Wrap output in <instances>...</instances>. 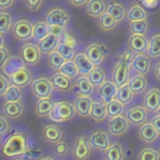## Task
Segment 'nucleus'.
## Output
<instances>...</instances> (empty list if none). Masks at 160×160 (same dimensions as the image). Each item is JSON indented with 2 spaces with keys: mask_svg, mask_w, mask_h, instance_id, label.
Returning a JSON list of instances; mask_svg holds the SVG:
<instances>
[{
  "mask_svg": "<svg viewBox=\"0 0 160 160\" xmlns=\"http://www.w3.org/2000/svg\"><path fill=\"white\" fill-rule=\"evenodd\" d=\"M29 149V138L27 134L23 132H14L6 138L1 147V155L7 158H17L27 155Z\"/></svg>",
  "mask_w": 160,
  "mask_h": 160,
  "instance_id": "nucleus-1",
  "label": "nucleus"
},
{
  "mask_svg": "<svg viewBox=\"0 0 160 160\" xmlns=\"http://www.w3.org/2000/svg\"><path fill=\"white\" fill-rule=\"evenodd\" d=\"M132 58H133V52L128 48L118 57L116 64L114 65L113 71H112V80L118 85V87L125 85L128 81Z\"/></svg>",
  "mask_w": 160,
  "mask_h": 160,
  "instance_id": "nucleus-2",
  "label": "nucleus"
},
{
  "mask_svg": "<svg viewBox=\"0 0 160 160\" xmlns=\"http://www.w3.org/2000/svg\"><path fill=\"white\" fill-rule=\"evenodd\" d=\"M77 114L73 103L69 101H58L55 102L52 111L47 118L56 123H64L71 121Z\"/></svg>",
  "mask_w": 160,
  "mask_h": 160,
  "instance_id": "nucleus-3",
  "label": "nucleus"
},
{
  "mask_svg": "<svg viewBox=\"0 0 160 160\" xmlns=\"http://www.w3.org/2000/svg\"><path fill=\"white\" fill-rule=\"evenodd\" d=\"M42 51L38 45L34 43L25 42L19 49V55L23 59V62L30 66H35L42 59Z\"/></svg>",
  "mask_w": 160,
  "mask_h": 160,
  "instance_id": "nucleus-4",
  "label": "nucleus"
},
{
  "mask_svg": "<svg viewBox=\"0 0 160 160\" xmlns=\"http://www.w3.org/2000/svg\"><path fill=\"white\" fill-rule=\"evenodd\" d=\"M92 146L89 142V137L85 135L78 136L71 147V156L73 159L86 160L91 156Z\"/></svg>",
  "mask_w": 160,
  "mask_h": 160,
  "instance_id": "nucleus-5",
  "label": "nucleus"
},
{
  "mask_svg": "<svg viewBox=\"0 0 160 160\" xmlns=\"http://www.w3.org/2000/svg\"><path fill=\"white\" fill-rule=\"evenodd\" d=\"M33 25L28 19H20L12 25V34L14 38L20 42H28L33 38Z\"/></svg>",
  "mask_w": 160,
  "mask_h": 160,
  "instance_id": "nucleus-6",
  "label": "nucleus"
},
{
  "mask_svg": "<svg viewBox=\"0 0 160 160\" xmlns=\"http://www.w3.org/2000/svg\"><path fill=\"white\" fill-rule=\"evenodd\" d=\"M86 54L90 58L92 62L96 66H101L107 59L108 55H109V49L104 44L99 42H93L86 48Z\"/></svg>",
  "mask_w": 160,
  "mask_h": 160,
  "instance_id": "nucleus-7",
  "label": "nucleus"
},
{
  "mask_svg": "<svg viewBox=\"0 0 160 160\" xmlns=\"http://www.w3.org/2000/svg\"><path fill=\"white\" fill-rule=\"evenodd\" d=\"M32 92L38 99L40 98H51L53 93L54 86L52 80L47 77H38L34 79L31 83Z\"/></svg>",
  "mask_w": 160,
  "mask_h": 160,
  "instance_id": "nucleus-8",
  "label": "nucleus"
},
{
  "mask_svg": "<svg viewBox=\"0 0 160 160\" xmlns=\"http://www.w3.org/2000/svg\"><path fill=\"white\" fill-rule=\"evenodd\" d=\"M76 46H77V40L68 31H66L62 34V40H60L56 49L62 54L65 59L70 60L73 59V57L76 55Z\"/></svg>",
  "mask_w": 160,
  "mask_h": 160,
  "instance_id": "nucleus-9",
  "label": "nucleus"
},
{
  "mask_svg": "<svg viewBox=\"0 0 160 160\" xmlns=\"http://www.w3.org/2000/svg\"><path fill=\"white\" fill-rule=\"evenodd\" d=\"M108 129H109V133L114 137H122L128 132L129 121L123 114L110 118L108 122Z\"/></svg>",
  "mask_w": 160,
  "mask_h": 160,
  "instance_id": "nucleus-10",
  "label": "nucleus"
},
{
  "mask_svg": "<svg viewBox=\"0 0 160 160\" xmlns=\"http://www.w3.org/2000/svg\"><path fill=\"white\" fill-rule=\"evenodd\" d=\"M89 142L92 148L104 152L108 149V147L111 145V138L104 129H96L90 134Z\"/></svg>",
  "mask_w": 160,
  "mask_h": 160,
  "instance_id": "nucleus-11",
  "label": "nucleus"
},
{
  "mask_svg": "<svg viewBox=\"0 0 160 160\" xmlns=\"http://www.w3.org/2000/svg\"><path fill=\"white\" fill-rule=\"evenodd\" d=\"M150 56L148 54L145 53H136L135 55H133L132 58V68L134 71H136L137 73H142V75L147 76L150 71L151 68V59Z\"/></svg>",
  "mask_w": 160,
  "mask_h": 160,
  "instance_id": "nucleus-12",
  "label": "nucleus"
},
{
  "mask_svg": "<svg viewBox=\"0 0 160 160\" xmlns=\"http://www.w3.org/2000/svg\"><path fill=\"white\" fill-rule=\"evenodd\" d=\"M45 21L48 25L52 24H60L67 25L70 22V16L68 11L60 7H55L51 9L45 16Z\"/></svg>",
  "mask_w": 160,
  "mask_h": 160,
  "instance_id": "nucleus-13",
  "label": "nucleus"
},
{
  "mask_svg": "<svg viewBox=\"0 0 160 160\" xmlns=\"http://www.w3.org/2000/svg\"><path fill=\"white\" fill-rule=\"evenodd\" d=\"M148 112L149 111L144 105H135L125 112V116L131 124L135 125V126H140L145 122H147Z\"/></svg>",
  "mask_w": 160,
  "mask_h": 160,
  "instance_id": "nucleus-14",
  "label": "nucleus"
},
{
  "mask_svg": "<svg viewBox=\"0 0 160 160\" xmlns=\"http://www.w3.org/2000/svg\"><path fill=\"white\" fill-rule=\"evenodd\" d=\"M51 80L54 86V89L58 90L60 92H65V93H68V92L72 91L73 89L72 78L66 76L62 71H57V72L54 73L52 76Z\"/></svg>",
  "mask_w": 160,
  "mask_h": 160,
  "instance_id": "nucleus-15",
  "label": "nucleus"
},
{
  "mask_svg": "<svg viewBox=\"0 0 160 160\" xmlns=\"http://www.w3.org/2000/svg\"><path fill=\"white\" fill-rule=\"evenodd\" d=\"M25 108L22 101H6L2 105L3 115L9 120H19L23 115Z\"/></svg>",
  "mask_w": 160,
  "mask_h": 160,
  "instance_id": "nucleus-16",
  "label": "nucleus"
},
{
  "mask_svg": "<svg viewBox=\"0 0 160 160\" xmlns=\"http://www.w3.org/2000/svg\"><path fill=\"white\" fill-rule=\"evenodd\" d=\"M91 96H86V94H77L73 101V105L77 111V114L81 118H89L90 111H91V105H92Z\"/></svg>",
  "mask_w": 160,
  "mask_h": 160,
  "instance_id": "nucleus-17",
  "label": "nucleus"
},
{
  "mask_svg": "<svg viewBox=\"0 0 160 160\" xmlns=\"http://www.w3.org/2000/svg\"><path fill=\"white\" fill-rule=\"evenodd\" d=\"M10 78V81L13 85H17L21 88L28 87L32 83L33 81V76H32V72L29 68L27 67V65H24L23 67H21L20 69L16 71L13 75Z\"/></svg>",
  "mask_w": 160,
  "mask_h": 160,
  "instance_id": "nucleus-18",
  "label": "nucleus"
},
{
  "mask_svg": "<svg viewBox=\"0 0 160 160\" xmlns=\"http://www.w3.org/2000/svg\"><path fill=\"white\" fill-rule=\"evenodd\" d=\"M160 133L155 128L151 122H145L142 124L138 129V137L142 142L146 144H152L158 139Z\"/></svg>",
  "mask_w": 160,
  "mask_h": 160,
  "instance_id": "nucleus-19",
  "label": "nucleus"
},
{
  "mask_svg": "<svg viewBox=\"0 0 160 160\" xmlns=\"http://www.w3.org/2000/svg\"><path fill=\"white\" fill-rule=\"evenodd\" d=\"M142 105L149 112H157L160 107V89L153 87L145 93Z\"/></svg>",
  "mask_w": 160,
  "mask_h": 160,
  "instance_id": "nucleus-20",
  "label": "nucleus"
},
{
  "mask_svg": "<svg viewBox=\"0 0 160 160\" xmlns=\"http://www.w3.org/2000/svg\"><path fill=\"white\" fill-rule=\"evenodd\" d=\"M118 89V85L114 82L113 80H105L104 82L99 87L98 94L101 100L104 101L105 103H108L116 98Z\"/></svg>",
  "mask_w": 160,
  "mask_h": 160,
  "instance_id": "nucleus-21",
  "label": "nucleus"
},
{
  "mask_svg": "<svg viewBox=\"0 0 160 160\" xmlns=\"http://www.w3.org/2000/svg\"><path fill=\"white\" fill-rule=\"evenodd\" d=\"M149 40L145 34H132L128 38V48L133 52L134 54L136 53H145L147 52Z\"/></svg>",
  "mask_w": 160,
  "mask_h": 160,
  "instance_id": "nucleus-22",
  "label": "nucleus"
},
{
  "mask_svg": "<svg viewBox=\"0 0 160 160\" xmlns=\"http://www.w3.org/2000/svg\"><path fill=\"white\" fill-rule=\"evenodd\" d=\"M62 129L55 124H47L42 129V137L48 144L54 145L62 139Z\"/></svg>",
  "mask_w": 160,
  "mask_h": 160,
  "instance_id": "nucleus-23",
  "label": "nucleus"
},
{
  "mask_svg": "<svg viewBox=\"0 0 160 160\" xmlns=\"http://www.w3.org/2000/svg\"><path fill=\"white\" fill-rule=\"evenodd\" d=\"M127 85L129 86V88L134 92V94H140L148 87V80H147L145 75L136 73L133 77L129 78L128 81H127Z\"/></svg>",
  "mask_w": 160,
  "mask_h": 160,
  "instance_id": "nucleus-24",
  "label": "nucleus"
},
{
  "mask_svg": "<svg viewBox=\"0 0 160 160\" xmlns=\"http://www.w3.org/2000/svg\"><path fill=\"white\" fill-rule=\"evenodd\" d=\"M108 9L105 0H88L86 5V12L91 18H99Z\"/></svg>",
  "mask_w": 160,
  "mask_h": 160,
  "instance_id": "nucleus-25",
  "label": "nucleus"
},
{
  "mask_svg": "<svg viewBox=\"0 0 160 160\" xmlns=\"http://www.w3.org/2000/svg\"><path fill=\"white\" fill-rule=\"evenodd\" d=\"M76 92L78 94H86V96H92L94 93V86L91 83L87 75H80L76 81L75 86Z\"/></svg>",
  "mask_w": 160,
  "mask_h": 160,
  "instance_id": "nucleus-26",
  "label": "nucleus"
},
{
  "mask_svg": "<svg viewBox=\"0 0 160 160\" xmlns=\"http://www.w3.org/2000/svg\"><path fill=\"white\" fill-rule=\"evenodd\" d=\"M96 122H103L108 118V109L107 103L104 101H93L91 105L90 116Z\"/></svg>",
  "mask_w": 160,
  "mask_h": 160,
  "instance_id": "nucleus-27",
  "label": "nucleus"
},
{
  "mask_svg": "<svg viewBox=\"0 0 160 160\" xmlns=\"http://www.w3.org/2000/svg\"><path fill=\"white\" fill-rule=\"evenodd\" d=\"M76 65H77L78 69H79L80 75H87L94 68L96 65L90 60V58L87 56L86 53H78L73 57Z\"/></svg>",
  "mask_w": 160,
  "mask_h": 160,
  "instance_id": "nucleus-28",
  "label": "nucleus"
},
{
  "mask_svg": "<svg viewBox=\"0 0 160 160\" xmlns=\"http://www.w3.org/2000/svg\"><path fill=\"white\" fill-rule=\"evenodd\" d=\"M60 40H62V38L49 33V34H47L45 38H43L41 41H38V45L41 48L43 54H48V53H51L52 51L57 48Z\"/></svg>",
  "mask_w": 160,
  "mask_h": 160,
  "instance_id": "nucleus-29",
  "label": "nucleus"
},
{
  "mask_svg": "<svg viewBox=\"0 0 160 160\" xmlns=\"http://www.w3.org/2000/svg\"><path fill=\"white\" fill-rule=\"evenodd\" d=\"M24 65H27V64L23 62V59L21 58L20 55L19 56L12 55L7 59V62H6L5 66H3V68H2V71L6 76L11 77L18 69H20L21 67H23Z\"/></svg>",
  "mask_w": 160,
  "mask_h": 160,
  "instance_id": "nucleus-30",
  "label": "nucleus"
},
{
  "mask_svg": "<svg viewBox=\"0 0 160 160\" xmlns=\"http://www.w3.org/2000/svg\"><path fill=\"white\" fill-rule=\"evenodd\" d=\"M55 102L51 98H40L35 104V114L40 118H47Z\"/></svg>",
  "mask_w": 160,
  "mask_h": 160,
  "instance_id": "nucleus-31",
  "label": "nucleus"
},
{
  "mask_svg": "<svg viewBox=\"0 0 160 160\" xmlns=\"http://www.w3.org/2000/svg\"><path fill=\"white\" fill-rule=\"evenodd\" d=\"M107 11L109 12L118 23L124 21L127 14L124 5L118 2V1H112V2H110V5H108Z\"/></svg>",
  "mask_w": 160,
  "mask_h": 160,
  "instance_id": "nucleus-32",
  "label": "nucleus"
},
{
  "mask_svg": "<svg viewBox=\"0 0 160 160\" xmlns=\"http://www.w3.org/2000/svg\"><path fill=\"white\" fill-rule=\"evenodd\" d=\"M118 22L109 13L108 11H105L104 13H102L98 18V25L102 31L104 32H111L113 30H115V28L118 27Z\"/></svg>",
  "mask_w": 160,
  "mask_h": 160,
  "instance_id": "nucleus-33",
  "label": "nucleus"
},
{
  "mask_svg": "<svg viewBox=\"0 0 160 160\" xmlns=\"http://www.w3.org/2000/svg\"><path fill=\"white\" fill-rule=\"evenodd\" d=\"M104 156L109 160H123L125 159V153L123 146L120 142H113L104 151Z\"/></svg>",
  "mask_w": 160,
  "mask_h": 160,
  "instance_id": "nucleus-34",
  "label": "nucleus"
},
{
  "mask_svg": "<svg viewBox=\"0 0 160 160\" xmlns=\"http://www.w3.org/2000/svg\"><path fill=\"white\" fill-rule=\"evenodd\" d=\"M88 78L94 88H99L107 80V73L104 69L101 68L100 66H94V68L88 73Z\"/></svg>",
  "mask_w": 160,
  "mask_h": 160,
  "instance_id": "nucleus-35",
  "label": "nucleus"
},
{
  "mask_svg": "<svg viewBox=\"0 0 160 160\" xmlns=\"http://www.w3.org/2000/svg\"><path fill=\"white\" fill-rule=\"evenodd\" d=\"M147 11L145 10V8L142 6H140L139 3H135V5L131 6V8L128 9L126 14V18L131 21H137V20H142V19H147Z\"/></svg>",
  "mask_w": 160,
  "mask_h": 160,
  "instance_id": "nucleus-36",
  "label": "nucleus"
},
{
  "mask_svg": "<svg viewBox=\"0 0 160 160\" xmlns=\"http://www.w3.org/2000/svg\"><path fill=\"white\" fill-rule=\"evenodd\" d=\"M146 53L151 58L160 57V33H155L149 38L148 47H147Z\"/></svg>",
  "mask_w": 160,
  "mask_h": 160,
  "instance_id": "nucleus-37",
  "label": "nucleus"
},
{
  "mask_svg": "<svg viewBox=\"0 0 160 160\" xmlns=\"http://www.w3.org/2000/svg\"><path fill=\"white\" fill-rule=\"evenodd\" d=\"M65 60L66 59L62 57V55L57 49H54L51 53L47 54V62H48L49 68L53 69V70H59L60 67L65 62Z\"/></svg>",
  "mask_w": 160,
  "mask_h": 160,
  "instance_id": "nucleus-38",
  "label": "nucleus"
},
{
  "mask_svg": "<svg viewBox=\"0 0 160 160\" xmlns=\"http://www.w3.org/2000/svg\"><path fill=\"white\" fill-rule=\"evenodd\" d=\"M107 109H108V116L109 118H113V116H118L124 113L125 104L115 98L107 103Z\"/></svg>",
  "mask_w": 160,
  "mask_h": 160,
  "instance_id": "nucleus-39",
  "label": "nucleus"
},
{
  "mask_svg": "<svg viewBox=\"0 0 160 160\" xmlns=\"http://www.w3.org/2000/svg\"><path fill=\"white\" fill-rule=\"evenodd\" d=\"M134 96H135V94H134V92L131 90L129 86L127 85V83H125V85L118 87V94H116V99L120 100L122 103H124L125 105H127L133 101Z\"/></svg>",
  "mask_w": 160,
  "mask_h": 160,
  "instance_id": "nucleus-40",
  "label": "nucleus"
},
{
  "mask_svg": "<svg viewBox=\"0 0 160 160\" xmlns=\"http://www.w3.org/2000/svg\"><path fill=\"white\" fill-rule=\"evenodd\" d=\"M49 34V25L47 24L46 21H38L33 25V38L41 41L43 38Z\"/></svg>",
  "mask_w": 160,
  "mask_h": 160,
  "instance_id": "nucleus-41",
  "label": "nucleus"
},
{
  "mask_svg": "<svg viewBox=\"0 0 160 160\" xmlns=\"http://www.w3.org/2000/svg\"><path fill=\"white\" fill-rule=\"evenodd\" d=\"M149 29V23L147 19L137 21H131L129 23V31L132 34H145L146 35Z\"/></svg>",
  "mask_w": 160,
  "mask_h": 160,
  "instance_id": "nucleus-42",
  "label": "nucleus"
},
{
  "mask_svg": "<svg viewBox=\"0 0 160 160\" xmlns=\"http://www.w3.org/2000/svg\"><path fill=\"white\" fill-rule=\"evenodd\" d=\"M22 97H23L22 88L11 83L8 87L3 98H5L6 101H22Z\"/></svg>",
  "mask_w": 160,
  "mask_h": 160,
  "instance_id": "nucleus-43",
  "label": "nucleus"
},
{
  "mask_svg": "<svg viewBox=\"0 0 160 160\" xmlns=\"http://www.w3.org/2000/svg\"><path fill=\"white\" fill-rule=\"evenodd\" d=\"M59 71H62V73H65V75L68 76V77H70V78H76V77H78V75H80L79 69H78L77 65H76V62L73 59L65 60L62 66L60 67Z\"/></svg>",
  "mask_w": 160,
  "mask_h": 160,
  "instance_id": "nucleus-44",
  "label": "nucleus"
},
{
  "mask_svg": "<svg viewBox=\"0 0 160 160\" xmlns=\"http://www.w3.org/2000/svg\"><path fill=\"white\" fill-rule=\"evenodd\" d=\"M12 17L9 12L0 11V34H5L12 29Z\"/></svg>",
  "mask_w": 160,
  "mask_h": 160,
  "instance_id": "nucleus-45",
  "label": "nucleus"
},
{
  "mask_svg": "<svg viewBox=\"0 0 160 160\" xmlns=\"http://www.w3.org/2000/svg\"><path fill=\"white\" fill-rule=\"evenodd\" d=\"M138 159L139 160H159L160 152L153 148L146 147V148L140 150L139 155H138Z\"/></svg>",
  "mask_w": 160,
  "mask_h": 160,
  "instance_id": "nucleus-46",
  "label": "nucleus"
},
{
  "mask_svg": "<svg viewBox=\"0 0 160 160\" xmlns=\"http://www.w3.org/2000/svg\"><path fill=\"white\" fill-rule=\"evenodd\" d=\"M53 150L56 156L62 158V157L68 156L69 150H70V147H69V145L67 144L66 142H64V140L62 139L53 145Z\"/></svg>",
  "mask_w": 160,
  "mask_h": 160,
  "instance_id": "nucleus-47",
  "label": "nucleus"
},
{
  "mask_svg": "<svg viewBox=\"0 0 160 160\" xmlns=\"http://www.w3.org/2000/svg\"><path fill=\"white\" fill-rule=\"evenodd\" d=\"M11 85L10 78L6 76L5 73H0V98L5 96L8 87Z\"/></svg>",
  "mask_w": 160,
  "mask_h": 160,
  "instance_id": "nucleus-48",
  "label": "nucleus"
},
{
  "mask_svg": "<svg viewBox=\"0 0 160 160\" xmlns=\"http://www.w3.org/2000/svg\"><path fill=\"white\" fill-rule=\"evenodd\" d=\"M9 118H7V116H2L0 115V135L5 136L7 135L8 133H9L10 128H11V126H10V123H9Z\"/></svg>",
  "mask_w": 160,
  "mask_h": 160,
  "instance_id": "nucleus-49",
  "label": "nucleus"
},
{
  "mask_svg": "<svg viewBox=\"0 0 160 160\" xmlns=\"http://www.w3.org/2000/svg\"><path fill=\"white\" fill-rule=\"evenodd\" d=\"M25 6L30 11L36 12L42 8L43 0H25Z\"/></svg>",
  "mask_w": 160,
  "mask_h": 160,
  "instance_id": "nucleus-50",
  "label": "nucleus"
},
{
  "mask_svg": "<svg viewBox=\"0 0 160 160\" xmlns=\"http://www.w3.org/2000/svg\"><path fill=\"white\" fill-rule=\"evenodd\" d=\"M66 25H60V24H52L49 25V33L57 35L59 38H62V34L66 32Z\"/></svg>",
  "mask_w": 160,
  "mask_h": 160,
  "instance_id": "nucleus-51",
  "label": "nucleus"
},
{
  "mask_svg": "<svg viewBox=\"0 0 160 160\" xmlns=\"http://www.w3.org/2000/svg\"><path fill=\"white\" fill-rule=\"evenodd\" d=\"M10 57V51L6 45L0 47V69H2L7 59Z\"/></svg>",
  "mask_w": 160,
  "mask_h": 160,
  "instance_id": "nucleus-52",
  "label": "nucleus"
},
{
  "mask_svg": "<svg viewBox=\"0 0 160 160\" xmlns=\"http://www.w3.org/2000/svg\"><path fill=\"white\" fill-rule=\"evenodd\" d=\"M14 0H0V10L9 9L13 6Z\"/></svg>",
  "mask_w": 160,
  "mask_h": 160,
  "instance_id": "nucleus-53",
  "label": "nucleus"
},
{
  "mask_svg": "<svg viewBox=\"0 0 160 160\" xmlns=\"http://www.w3.org/2000/svg\"><path fill=\"white\" fill-rule=\"evenodd\" d=\"M68 1L70 5H72L73 7H77V8L85 7L88 2V0H68Z\"/></svg>",
  "mask_w": 160,
  "mask_h": 160,
  "instance_id": "nucleus-54",
  "label": "nucleus"
},
{
  "mask_svg": "<svg viewBox=\"0 0 160 160\" xmlns=\"http://www.w3.org/2000/svg\"><path fill=\"white\" fill-rule=\"evenodd\" d=\"M150 122L152 123V125L155 126V128L160 133V114L158 113L157 115L153 116V118L150 120Z\"/></svg>",
  "mask_w": 160,
  "mask_h": 160,
  "instance_id": "nucleus-55",
  "label": "nucleus"
},
{
  "mask_svg": "<svg viewBox=\"0 0 160 160\" xmlns=\"http://www.w3.org/2000/svg\"><path fill=\"white\" fill-rule=\"evenodd\" d=\"M153 75H155L156 79L160 81V60L156 62L155 67H153Z\"/></svg>",
  "mask_w": 160,
  "mask_h": 160,
  "instance_id": "nucleus-56",
  "label": "nucleus"
},
{
  "mask_svg": "<svg viewBox=\"0 0 160 160\" xmlns=\"http://www.w3.org/2000/svg\"><path fill=\"white\" fill-rule=\"evenodd\" d=\"M156 2H157L156 0H144V1H142L144 6H146V7H148V8H153Z\"/></svg>",
  "mask_w": 160,
  "mask_h": 160,
  "instance_id": "nucleus-57",
  "label": "nucleus"
},
{
  "mask_svg": "<svg viewBox=\"0 0 160 160\" xmlns=\"http://www.w3.org/2000/svg\"><path fill=\"white\" fill-rule=\"evenodd\" d=\"M5 45V38H3V34H0V47Z\"/></svg>",
  "mask_w": 160,
  "mask_h": 160,
  "instance_id": "nucleus-58",
  "label": "nucleus"
},
{
  "mask_svg": "<svg viewBox=\"0 0 160 160\" xmlns=\"http://www.w3.org/2000/svg\"><path fill=\"white\" fill-rule=\"evenodd\" d=\"M136 1H138V2H142L144 0H136Z\"/></svg>",
  "mask_w": 160,
  "mask_h": 160,
  "instance_id": "nucleus-59",
  "label": "nucleus"
},
{
  "mask_svg": "<svg viewBox=\"0 0 160 160\" xmlns=\"http://www.w3.org/2000/svg\"><path fill=\"white\" fill-rule=\"evenodd\" d=\"M1 139H2V136L0 135V144H1Z\"/></svg>",
  "mask_w": 160,
  "mask_h": 160,
  "instance_id": "nucleus-60",
  "label": "nucleus"
},
{
  "mask_svg": "<svg viewBox=\"0 0 160 160\" xmlns=\"http://www.w3.org/2000/svg\"><path fill=\"white\" fill-rule=\"evenodd\" d=\"M157 112H158V113L160 114V107H159V109H158V111H157Z\"/></svg>",
  "mask_w": 160,
  "mask_h": 160,
  "instance_id": "nucleus-61",
  "label": "nucleus"
},
{
  "mask_svg": "<svg viewBox=\"0 0 160 160\" xmlns=\"http://www.w3.org/2000/svg\"><path fill=\"white\" fill-rule=\"evenodd\" d=\"M159 152H160V146H159Z\"/></svg>",
  "mask_w": 160,
  "mask_h": 160,
  "instance_id": "nucleus-62",
  "label": "nucleus"
}]
</instances>
